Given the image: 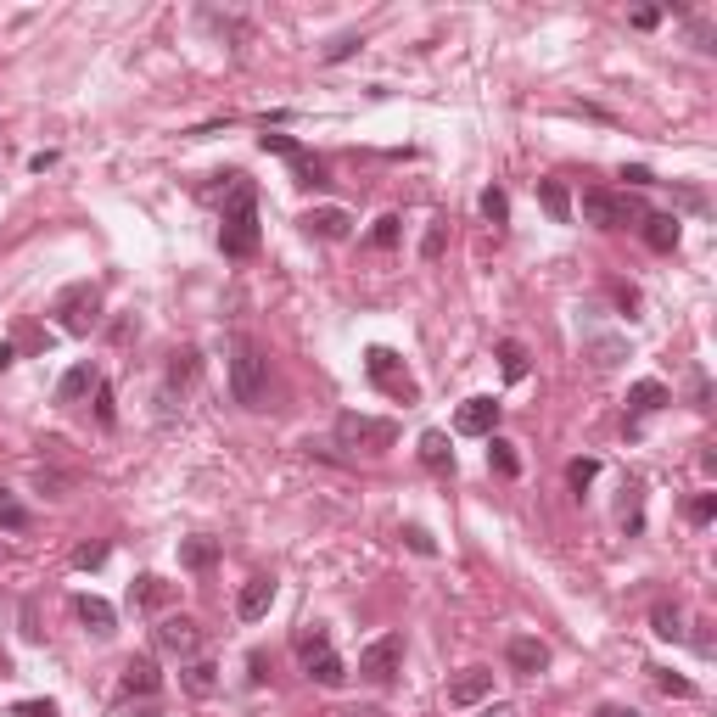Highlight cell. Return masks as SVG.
I'll use <instances>...</instances> for the list:
<instances>
[{"label": "cell", "instance_id": "17", "mask_svg": "<svg viewBox=\"0 0 717 717\" xmlns=\"http://www.w3.org/2000/svg\"><path fill=\"white\" fill-rule=\"evenodd\" d=\"M297 225L309 230V236H320V241H348L353 219H348V208H314V213H303Z\"/></svg>", "mask_w": 717, "mask_h": 717}, {"label": "cell", "instance_id": "42", "mask_svg": "<svg viewBox=\"0 0 717 717\" xmlns=\"http://www.w3.org/2000/svg\"><path fill=\"white\" fill-rule=\"evenodd\" d=\"M247 667H253V673H247V678H253V684H264V678H269V656H258V650H253V656H247Z\"/></svg>", "mask_w": 717, "mask_h": 717}, {"label": "cell", "instance_id": "2", "mask_svg": "<svg viewBox=\"0 0 717 717\" xmlns=\"http://www.w3.org/2000/svg\"><path fill=\"white\" fill-rule=\"evenodd\" d=\"M230 393L241 409H264L269 398V359L253 337H236V359H230Z\"/></svg>", "mask_w": 717, "mask_h": 717}, {"label": "cell", "instance_id": "45", "mask_svg": "<svg viewBox=\"0 0 717 717\" xmlns=\"http://www.w3.org/2000/svg\"><path fill=\"white\" fill-rule=\"evenodd\" d=\"M482 717H521V712H516V706H505V701H499V706L488 701V712H482Z\"/></svg>", "mask_w": 717, "mask_h": 717}, {"label": "cell", "instance_id": "47", "mask_svg": "<svg viewBox=\"0 0 717 717\" xmlns=\"http://www.w3.org/2000/svg\"><path fill=\"white\" fill-rule=\"evenodd\" d=\"M0 678H12V656L6 650H0Z\"/></svg>", "mask_w": 717, "mask_h": 717}, {"label": "cell", "instance_id": "14", "mask_svg": "<svg viewBox=\"0 0 717 717\" xmlns=\"http://www.w3.org/2000/svg\"><path fill=\"white\" fill-rule=\"evenodd\" d=\"M639 236H645L650 253H678L684 225H678V213H645V219H639Z\"/></svg>", "mask_w": 717, "mask_h": 717}, {"label": "cell", "instance_id": "24", "mask_svg": "<svg viewBox=\"0 0 717 717\" xmlns=\"http://www.w3.org/2000/svg\"><path fill=\"white\" fill-rule=\"evenodd\" d=\"M488 471H493V477H521V454H516V443H510V437H499V432H493L488 437Z\"/></svg>", "mask_w": 717, "mask_h": 717}, {"label": "cell", "instance_id": "28", "mask_svg": "<svg viewBox=\"0 0 717 717\" xmlns=\"http://www.w3.org/2000/svg\"><path fill=\"white\" fill-rule=\"evenodd\" d=\"M398 236H404V219H398V213H381V219H376V230H370V247H381V253H393V247H398Z\"/></svg>", "mask_w": 717, "mask_h": 717}, {"label": "cell", "instance_id": "20", "mask_svg": "<svg viewBox=\"0 0 717 717\" xmlns=\"http://www.w3.org/2000/svg\"><path fill=\"white\" fill-rule=\"evenodd\" d=\"M661 404H673V393L661 387V381H633L628 387V415L639 421V415H656Z\"/></svg>", "mask_w": 717, "mask_h": 717}, {"label": "cell", "instance_id": "7", "mask_svg": "<svg viewBox=\"0 0 717 717\" xmlns=\"http://www.w3.org/2000/svg\"><path fill=\"white\" fill-rule=\"evenodd\" d=\"M152 639H157V650H163V656H174V661H197L202 656V639H208V633H202V622L197 617H157V628H152Z\"/></svg>", "mask_w": 717, "mask_h": 717}, {"label": "cell", "instance_id": "35", "mask_svg": "<svg viewBox=\"0 0 717 717\" xmlns=\"http://www.w3.org/2000/svg\"><path fill=\"white\" fill-rule=\"evenodd\" d=\"M712 516H717V493H695V499H689V521H695V527H706Z\"/></svg>", "mask_w": 717, "mask_h": 717}, {"label": "cell", "instance_id": "11", "mask_svg": "<svg viewBox=\"0 0 717 717\" xmlns=\"http://www.w3.org/2000/svg\"><path fill=\"white\" fill-rule=\"evenodd\" d=\"M499 398H465L460 409H454V432L460 437H493L499 432Z\"/></svg>", "mask_w": 717, "mask_h": 717}, {"label": "cell", "instance_id": "1", "mask_svg": "<svg viewBox=\"0 0 717 717\" xmlns=\"http://www.w3.org/2000/svg\"><path fill=\"white\" fill-rule=\"evenodd\" d=\"M219 247H225V258L258 253V185L247 174H236L225 208H219Z\"/></svg>", "mask_w": 717, "mask_h": 717}, {"label": "cell", "instance_id": "31", "mask_svg": "<svg viewBox=\"0 0 717 717\" xmlns=\"http://www.w3.org/2000/svg\"><path fill=\"white\" fill-rule=\"evenodd\" d=\"M499 370H505V381H521L527 376V348L521 342H499Z\"/></svg>", "mask_w": 717, "mask_h": 717}, {"label": "cell", "instance_id": "30", "mask_svg": "<svg viewBox=\"0 0 717 717\" xmlns=\"http://www.w3.org/2000/svg\"><path fill=\"white\" fill-rule=\"evenodd\" d=\"M197 381V348H180L169 359V387H191Z\"/></svg>", "mask_w": 717, "mask_h": 717}, {"label": "cell", "instance_id": "48", "mask_svg": "<svg viewBox=\"0 0 717 717\" xmlns=\"http://www.w3.org/2000/svg\"><path fill=\"white\" fill-rule=\"evenodd\" d=\"M600 717H639V712H617V706H611V712H600Z\"/></svg>", "mask_w": 717, "mask_h": 717}, {"label": "cell", "instance_id": "32", "mask_svg": "<svg viewBox=\"0 0 717 717\" xmlns=\"http://www.w3.org/2000/svg\"><path fill=\"white\" fill-rule=\"evenodd\" d=\"M0 527H6V533H23V527H29V510L17 505V499H6V493H0Z\"/></svg>", "mask_w": 717, "mask_h": 717}, {"label": "cell", "instance_id": "27", "mask_svg": "<svg viewBox=\"0 0 717 717\" xmlns=\"http://www.w3.org/2000/svg\"><path fill=\"white\" fill-rule=\"evenodd\" d=\"M650 628H656L661 639H684V611H678V605H667V600H661L656 611H650Z\"/></svg>", "mask_w": 717, "mask_h": 717}, {"label": "cell", "instance_id": "16", "mask_svg": "<svg viewBox=\"0 0 717 717\" xmlns=\"http://www.w3.org/2000/svg\"><path fill=\"white\" fill-rule=\"evenodd\" d=\"M118 689H124V695H157V689H163L157 661H152V656H129L124 673H118Z\"/></svg>", "mask_w": 717, "mask_h": 717}, {"label": "cell", "instance_id": "12", "mask_svg": "<svg viewBox=\"0 0 717 717\" xmlns=\"http://www.w3.org/2000/svg\"><path fill=\"white\" fill-rule=\"evenodd\" d=\"M505 667L516 678H538L549 667V645L544 639H533V633H516V639L505 645Z\"/></svg>", "mask_w": 717, "mask_h": 717}, {"label": "cell", "instance_id": "26", "mask_svg": "<svg viewBox=\"0 0 717 717\" xmlns=\"http://www.w3.org/2000/svg\"><path fill=\"white\" fill-rule=\"evenodd\" d=\"M538 202H544V213L555 219V225H566V219H572V197H566L561 180H538Z\"/></svg>", "mask_w": 717, "mask_h": 717}, {"label": "cell", "instance_id": "41", "mask_svg": "<svg viewBox=\"0 0 717 717\" xmlns=\"http://www.w3.org/2000/svg\"><path fill=\"white\" fill-rule=\"evenodd\" d=\"M628 23H633V29H656V23H661V12H656V6H639V12L628 17Z\"/></svg>", "mask_w": 717, "mask_h": 717}, {"label": "cell", "instance_id": "40", "mask_svg": "<svg viewBox=\"0 0 717 717\" xmlns=\"http://www.w3.org/2000/svg\"><path fill=\"white\" fill-rule=\"evenodd\" d=\"M96 421L113 426V393H107V387H96Z\"/></svg>", "mask_w": 717, "mask_h": 717}, {"label": "cell", "instance_id": "37", "mask_svg": "<svg viewBox=\"0 0 717 717\" xmlns=\"http://www.w3.org/2000/svg\"><path fill=\"white\" fill-rule=\"evenodd\" d=\"M656 689H661V695H678V701L695 695V684H689V678H673V673H656Z\"/></svg>", "mask_w": 717, "mask_h": 717}, {"label": "cell", "instance_id": "8", "mask_svg": "<svg viewBox=\"0 0 717 717\" xmlns=\"http://www.w3.org/2000/svg\"><path fill=\"white\" fill-rule=\"evenodd\" d=\"M258 146H264V152H275V157H286V163H292V180L297 185H314V191H320V185H331V174H325V163L320 157L309 152V146H297L292 135H258Z\"/></svg>", "mask_w": 717, "mask_h": 717}, {"label": "cell", "instance_id": "4", "mask_svg": "<svg viewBox=\"0 0 717 717\" xmlns=\"http://www.w3.org/2000/svg\"><path fill=\"white\" fill-rule=\"evenodd\" d=\"M583 219H589L594 230H639L645 208H639L628 191H605V185H594V191H583Z\"/></svg>", "mask_w": 717, "mask_h": 717}, {"label": "cell", "instance_id": "15", "mask_svg": "<svg viewBox=\"0 0 717 717\" xmlns=\"http://www.w3.org/2000/svg\"><path fill=\"white\" fill-rule=\"evenodd\" d=\"M493 695V673L488 667H465L460 678H449V706H482Z\"/></svg>", "mask_w": 717, "mask_h": 717}, {"label": "cell", "instance_id": "5", "mask_svg": "<svg viewBox=\"0 0 717 717\" xmlns=\"http://www.w3.org/2000/svg\"><path fill=\"white\" fill-rule=\"evenodd\" d=\"M365 376L376 393H387L393 404H421V387H415V376L404 370V359H398L393 348H370L365 353Z\"/></svg>", "mask_w": 717, "mask_h": 717}, {"label": "cell", "instance_id": "19", "mask_svg": "<svg viewBox=\"0 0 717 717\" xmlns=\"http://www.w3.org/2000/svg\"><path fill=\"white\" fill-rule=\"evenodd\" d=\"M96 387H101V370L96 365H73L68 376L57 381V404H79V398L96 393Z\"/></svg>", "mask_w": 717, "mask_h": 717}, {"label": "cell", "instance_id": "46", "mask_svg": "<svg viewBox=\"0 0 717 717\" xmlns=\"http://www.w3.org/2000/svg\"><path fill=\"white\" fill-rule=\"evenodd\" d=\"M12 359H17V348H12V342H0V370L12 365Z\"/></svg>", "mask_w": 717, "mask_h": 717}, {"label": "cell", "instance_id": "3", "mask_svg": "<svg viewBox=\"0 0 717 717\" xmlns=\"http://www.w3.org/2000/svg\"><path fill=\"white\" fill-rule=\"evenodd\" d=\"M337 443H342V449H359V454H381V449H393V443H398V421L342 409V415H337Z\"/></svg>", "mask_w": 717, "mask_h": 717}, {"label": "cell", "instance_id": "29", "mask_svg": "<svg viewBox=\"0 0 717 717\" xmlns=\"http://www.w3.org/2000/svg\"><path fill=\"white\" fill-rule=\"evenodd\" d=\"M482 219H488L493 230H499V225H510V197L499 191V185H488V191H482Z\"/></svg>", "mask_w": 717, "mask_h": 717}, {"label": "cell", "instance_id": "36", "mask_svg": "<svg viewBox=\"0 0 717 717\" xmlns=\"http://www.w3.org/2000/svg\"><path fill=\"white\" fill-rule=\"evenodd\" d=\"M404 544L415 549V555H426V561H432V555H437V538L426 533V527H404Z\"/></svg>", "mask_w": 717, "mask_h": 717}, {"label": "cell", "instance_id": "22", "mask_svg": "<svg viewBox=\"0 0 717 717\" xmlns=\"http://www.w3.org/2000/svg\"><path fill=\"white\" fill-rule=\"evenodd\" d=\"M174 600V583H163V577H135V589H129V605H141V611H163V605Z\"/></svg>", "mask_w": 717, "mask_h": 717}, {"label": "cell", "instance_id": "23", "mask_svg": "<svg viewBox=\"0 0 717 717\" xmlns=\"http://www.w3.org/2000/svg\"><path fill=\"white\" fill-rule=\"evenodd\" d=\"M180 566L185 572H213V566H219V538H185Z\"/></svg>", "mask_w": 717, "mask_h": 717}, {"label": "cell", "instance_id": "25", "mask_svg": "<svg viewBox=\"0 0 717 717\" xmlns=\"http://www.w3.org/2000/svg\"><path fill=\"white\" fill-rule=\"evenodd\" d=\"M421 465L426 471H437V477L454 471V449H449V437L443 432H421Z\"/></svg>", "mask_w": 717, "mask_h": 717}, {"label": "cell", "instance_id": "9", "mask_svg": "<svg viewBox=\"0 0 717 717\" xmlns=\"http://www.w3.org/2000/svg\"><path fill=\"white\" fill-rule=\"evenodd\" d=\"M398 667H404V633H381L376 645L359 650V678L365 684H393Z\"/></svg>", "mask_w": 717, "mask_h": 717}, {"label": "cell", "instance_id": "18", "mask_svg": "<svg viewBox=\"0 0 717 717\" xmlns=\"http://www.w3.org/2000/svg\"><path fill=\"white\" fill-rule=\"evenodd\" d=\"M73 611H79V622H85L90 633H96V639H107V633H113V605L101 600V594H79V600H73Z\"/></svg>", "mask_w": 717, "mask_h": 717}, {"label": "cell", "instance_id": "33", "mask_svg": "<svg viewBox=\"0 0 717 717\" xmlns=\"http://www.w3.org/2000/svg\"><path fill=\"white\" fill-rule=\"evenodd\" d=\"M594 477H600V460H572V465H566V482H572L577 493L589 488Z\"/></svg>", "mask_w": 717, "mask_h": 717}, {"label": "cell", "instance_id": "6", "mask_svg": "<svg viewBox=\"0 0 717 717\" xmlns=\"http://www.w3.org/2000/svg\"><path fill=\"white\" fill-rule=\"evenodd\" d=\"M297 656H303V673H309L320 689H342L348 684V667H342V656L331 650V633L325 628L297 633Z\"/></svg>", "mask_w": 717, "mask_h": 717}, {"label": "cell", "instance_id": "34", "mask_svg": "<svg viewBox=\"0 0 717 717\" xmlns=\"http://www.w3.org/2000/svg\"><path fill=\"white\" fill-rule=\"evenodd\" d=\"M101 561H107V544H79L73 549V566H79V572H96Z\"/></svg>", "mask_w": 717, "mask_h": 717}, {"label": "cell", "instance_id": "10", "mask_svg": "<svg viewBox=\"0 0 717 717\" xmlns=\"http://www.w3.org/2000/svg\"><path fill=\"white\" fill-rule=\"evenodd\" d=\"M96 309H101V292H96L90 281L68 286V292L57 297V320H62V331H68V337H85L90 325H96Z\"/></svg>", "mask_w": 717, "mask_h": 717}, {"label": "cell", "instance_id": "44", "mask_svg": "<svg viewBox=\"0 0 717 717\" xmlns=\"http://www.w3.org/2000/svg\"><path fill=\"white\" fill-rule=\"evenodd\" d=\"M437 253H443V219H437L432 236H426V258H437Z\"/></svg>", "mask_w": 717, "mask_h": 717}, {"label": "cell", "instance_id": "39", "mask_svg": "<svg viewBox=\"0 0 717 717\" xmlns=\"http://www.w3.org/2000/svg\"><path fill=\"white\" fill-rule=\"evenodd\" d=\"M359 45H365V40H359V34H342V40L331 45V51H325V62H342V57H353Z\"/></svg>", "mask_w": 717, "mask_h": 717}, {"label": "cell", "instance_id": "21", "mask_svg": "<svg viewBox=\"0 0 717 717\" xmlns=\"http://www.w3.org/2000/svg\"><path fill=\"white\" fill-rule=\"evenodd\" d=\"M180 684H185V695H197V701H208L213 689H219V667H213V661H185L180 667Z\"/></svg>", "mask_w": 717, "mask_h": 717}, {"label": "cell", "instance_id": "38", "mask_svg": "<svg viewBox=\"0 0 717 717\" xmlns=\"http://www.w3.org/2000/svg\"><path fill=\"white\" fill-rule=\"evenodd\" d=\"M12 717H62V712H57V701H17Z\"/></svg>", "mask_w": 717, "mask_h": 717}, {"label": "cell", "instance_id": "43", "mask_svg": "<svg viewBox=\"0 0 717 717\" xmlns=\"http://www.w3.org/2000/svg\"><path fill=\"white\" fill-rule=\"evenodd\" d=\"M622 180H633V185H656V174H650L645 163H633V169H622Z\"/></svg>", "mask_w": 717, "mask_h": 717}, {"label": "cell", "instance_id": "13", "mask_svg": "<svg viewBox=\"0 0 717 717\" xmlns=\"http://www.w3.org/2000/svg\"><path fill=\"white\" fill-rule=\"evenodd\" d=\"M269 605H275V577H247L236 594V617L241 622H264Z\"/></svg>", "mask_w": 717, "mask_h": 717}]
</instances>
